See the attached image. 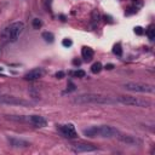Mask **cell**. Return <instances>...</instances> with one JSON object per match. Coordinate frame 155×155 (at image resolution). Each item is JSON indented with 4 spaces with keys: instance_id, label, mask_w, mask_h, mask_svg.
Returning <instances> with one entry per match:
<instances>
[{
    "instance_id": "cell-1",
    "label": "cell",
    "mask_w": 155,
    "mask_h": 155,
    "mask_svg": "<svg viewBox=\"0 0 155 155\" xmlns=\"http://www.w3.org/2000/svg\"><path fill=\"white\" fill-rule=\"evenodd\" d=\"M76 104H115L116 99H113L112 97L97 95V93H84L79 95L73 99Z\"/></svg>"
},
{
    "instance_id": "cell-2",
    "label": "cell",
    "mask_w": 155,
    "mask_h": 155,
    "mask_svg": "<svg viewBox=\"0 0 155 155\" xmlns=\"http://www.w3.org/2000/svg\"><path fill=\"white\" fill-rule=\"evenodd\" d=\"M84 135L89 137V138H96V137L113 138V137H118L119 131L109 125H101V126H92V127L84 130Z\"/></svg>"
},
{
    "instance_id": "cell-3",
    "label": "cell",
    "mask_w": 155,
    "mask_h": 155,
    "mask_svg": "<svg viewBox=\"0 0 155 155\" xmlns=\"http://www.w3.org/2000/svg\"><path fill=\"white\" fill-rule=\"evenodd\" d=\"M24 32V23L23 22H15V23L10 24L3 30L1 37L7 40V41H16L17 39L21 37V34Z\"/></svg>"
},
{
    "instance_id": "cell-4",
    "label": "cell",
    "mask_w": 155,
    "mask_h": 155,
    "mask_svg": "<svg viewBox=\"0 0 155 155\" xmlns=\"http://www.w3.org/2000/svg\"><path fill=\"white\" fill-rule=\"evenodd\" d=\"M118 103H121L124 106L130 107H138V108H149L152 106V102L146 98H139V97L133 96H119L116 98Z\"/></svg>"
},
{
    "instance_id": "cell-5",
    "label": "cell",
    "mask_w": 155,
    "mask_h": 155,
    "mask_svg": "<svg viewBox=\"0 0 155 155\" xmlns=\"http://www.w3.org/2000/svg\"><path fill=\"white\" fill-rule=\"evenodd\" d=\"M124 89L132 92H142V93H153L155 87L149 84H142V83H126L124 85Z\"/></svg>"
},
{
    "instance_id": "cell-6",
    "label": "cell",
    "mask_w": 155,
    "mask_h": 155,
    "mask_svg": "<svg viewBox=\"0 0 155 155\" xmlns=\"http://www.w3.org/2000/svg\"><path fill=\"white\" fill-rule=\"evenodd\" d=\"M0 103H3V104H11V106H21V107H28L32 104L29 101L22 99V98H18V97L10 96V95H3V93H0Z\"/></svg>"
},
{
    "instance_id": "cell-7",
    "label": "cell",
    "mask_w": 155,
    "mask_h": 155,
    "mask_svg": "<svg viewBox=\"0 0 155 155\" xmlns=\"http://www.w3.org/2000/svg\"><path fill=\"white\" fill-rule=\"evenodd\" d=\"M58 131L62 133V136H64L66 138L69 139H75L78 138V132L74 127L73 124H67V125H60L58 126Z\"/></svg>"
},
{
    "instance_id": "cell-8",
    "label": "cell",
    "mask_w": 155,
    "mask_h": 155,
    "mask_svg": "<svg viewBox=\"0 0 155 155\" xmlns=\"http://www.w3.org/2000/svg\"><path fill=\"white\" fill-rule=\"evenodd\" d=\"M72 148H73V150L75 153L93 152V150H96V147H93L92 144H86V143H73Z\"/></svg>"
},
{
    "instance_id": "cell-9",
    "label": "cell",
    "mask_w": 155,
    "mask_h": 155,
    "mask_svg": "<svg viewBox=\"0 0 155 155\" xmlns=\"http://www.w3.org/2000/svg\"><path fill=\"white\" fill-rule=\"evenodd\" d=\"M28 121H29L32 125H34L35 127H45L47 125L46 119L44 116H40V115H30L28 116Z\"/></svg>"
},
{
    "instance_id": "cell-10",
    "label": "cell",
    "mask_w": 155,
    "mask_h": 155,
    "mask_svg": "<svg viewBox=\"0 0 155 155\" xmlns=\"http://www.w3.org/2000/svg\"><path fill=\"white\" fill-rule=\"evenodd\" d=\"M44 74H45V70L43 69V68H35V69L28 72L26 75H24V79L26 80H29V81H33V80L40 79V78L44 75Z\"/></svg>"
},
{
    "instance_id": "cell-11",
    "label": "cell",
    "mask_w": 155,
    "mask_h": 155,
    "mask_svg": "<svg viewBox=\"0 0 155 155\" xmlns=\"http://www.w3.org/2000/svg\"><path fill=\"white\" fill-rule=\"evenodd\" d=\"M119 137V139L123 143H126V144H130V146H136L137 143H141L139 139H137L135 138L133 136H129V135H120L118 136Z\"/></svg>"
},
{
    "instance_id": "cell-12",
    "label": "cell",
    "mask_w": 155,
    "mask_h": 155,
    "mask_svg": "<svg viewBox=\"0 0 155 155\" xmlns=\"http://www.w3.org/2000/svg\"><path fill=\"white\" fill-rule=\"evenodd\" d=\"M93 50L92 49H90V47H83L81 50V56H83V58L84 61L86 62H90L91 60L93 58Z\"/></svg>"
},
{
    "instance_id": "cell-13",
    "label": "cell",
    "mask_w": 155,
    "mask_h": 155,
    "mask_svg": "<svg viewBox=\"0 0 155 155\" xmlns=\"http://www.w3.org/2000/svg\"><path fill=\"white\" fill-rule=\"evenodd\" d=\"M10 143L12 144L14 147H28L29 146V143L26 142V141H22V139H14V138H9Z\"/></svg>"
},
{
    "instance_id": "cell-14",
    "label": "cell",
    "mask_w": 155,
    "mask_h": 155,
    "mask_svg": "<svg viewBox=\"0 0 155 155\" xmlns=\"http://www.w3.org/2000/svg\"><path fill=\"white\" fill-rule=\"evenodd\" d=\"M41 37H43V39L45 40V41H47V43H52L55 40V35L52 33H50V32H44L41 34Z\"/></svg>"
},
{
    "instance_id": "cell-15",
    "label": "cell",
    "mask_w": 155,
    "mask_h": 155,
    "mask_svg": "<svg viewBox=\"0 0 155 155\" xmlns=\"http://www.w3.org/2000/svg\"><path fill=\"white\" fill-rule=\"evenodd\" d=\"M102 68H103L102 63H99V62H96V63H93V64L91 66V72H92L93 74H98V73L102 70Z\"/></svg>"
},
{
    "instance_id": "cell-16",
    "label": "cell",
    "mask_w": 155,
    "mask_h": 155,
    "mask_svg": "<svg viewBox=\"0 0 155 155\" xmlns=\"http://www.w3.org/2000/svg\"><path fill=\"white\" fill-rule=\"evenodd\" d=\"M147 37L149 38V40H153L155 39V29H154V26H149V28L147 29Z\"/></svg>"
},
{
    "instance_id": "cell-17",
    "label": "cell",
    "mask_w": 155,
    "mask_h": 155,
    "mask_svg": "<svg viewBox=\"0 0 155 155\" xmlns=\"http://www.w3.org/2000/svg\"><path fill=\"white\" fill-rule=\"evenodd\" d=\"M113 52H114V55H116V56H123V49H121V45L120 44H116L115 46H114V49H113Z\"/></svg>"
},
{
    "instance_id": "cell-18",
    "label": "cell",
    "mask_w": 155,
    "mask_h": 155,
    "mask_svg": "<svg viewBox=\"0 0 155 155\" xmlns=\"http://www.w3.org/2000/svg\"><path fill=\"white\" fill-rule=\"evenodd\" d=\"M32 26H33L34 29H40V28H41V26H43V22L40 21L39 18H34L33 22H32Z\"/></svg>"
},
{
    "instance_id": "cell-19",
    "label": "cell",
    "mask_w": 155,
    "mask_h": 155,
    "mask_svg": "<svg viewBox=\"0 0 155 155\" xmlns=\"http://www.w3.org/2000/svg\"><path fill=\"white\" fill-rule=\"evenodd\" d=\"M72 75L74 76V78H84L85 75H86V73L84 72V70H75V72H73L72 73Z\"/></svg>"
},
{
    "instance_id": "cell-20",
    "label": "cell",
    "mask_w": 155,
    "mask_h": 155,
    "mask_svg": "<svg viewBox=\"0 0 155 155\" xmlns=\"http://www.w3.org/2000/svg\"><path fill=\"white\" fill-rule=\"evenodd\" d=\"M92 20H93V22H98L99 21V14H98V11L97 10H95L92 12Z\"/></svg>"
},
{
    "instance_id": "cell-21",
    "label": "cell",
    "mask_w": 155,
    "mask_h": 155,
    "mask_svg": "<svg viewBox=\"0 0 155 155\" xmlns=\"http://www.w3.org/2000/svg\"><path fill=\"white\" fill-rule=\"evenodd\" d=\"M72 40H69V39H64V40H63V41H62V45H63V46H66V47H69V46H72Z\"/></svg>"
},
{
    "instance_id": "cell-22",
    "label": "cell",
    "mask_w": 155,
    "mask_h": 155,
    "mask_svg": "<svg viewBox=\"0 0 155 155\" xmlns=\"http://www.w3.org/2000/svg\"><path fill=\"white\" fill-rule=\"evenodd\" d=\"M135 33H136V34H138V35H142V34H143L142 28H141V27H137V28H135Z\"/></svg>"
},
{
    "instance_id": "cell-23",
    "label": "cell",
    "mask_w": 155,
    "mask_h": 155,
    "mask_svg": "<svg viewBox=\"0 0 155 155\" xmlns=\"http://www.w3.org/2000/svg\"><path fill=\"white\" fill-rule=\"evenodd\" d=\"M56 78H58V79L64 78V73H63V72H57L56 73Z\"/></svg>"
},
{
    "instance_id": "cell-24",
    "label": "cell",
    "mask_w": 155,
    "mask_h": 155,
    "mask_svg": "<svg viewBox=\"0 0 155 155\" xmlns=\"http://www.w3.org/2000/svg\"><path fill=\"white\" fill-rule=\"evenodd\" d=\"M113 68H114V64H112V63H109V64L106 66V69H108V70H112Z\"/></svg>"
},
{
    "instance_id": "cell-25",
    "label": "cell",
    "mask_w": 155,
    "mask_h": 155,
    "mask_svg": "<svg viewBox=\"0 0 155 155\" xmlns=\"http://www.w3.org/2000/svg\"><path fill=\"white\" fill-rule=\"evenodd\" d=\"M73 64H75V66H80V61L74 60V61H73Z\"/></svg>"
}]
</instances>
